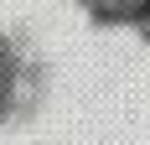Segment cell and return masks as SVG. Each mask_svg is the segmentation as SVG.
I'll return each instance as SVG.
<instances>
[{
    "mask_svg": "<svg viewBox=\"0 0 150 145\" xmlns=\"http://www.w3.org/2000/svg\"><path fill=\"white\" fill-rule=\"evenodd\" d=\"M104 5H114V11H119V5H140V0H104Z\"/></svg>",
    "mask_w": 150,
    "mask_h": 145,
    "instance_id": "obj_1",
    "label": "cell"
}]
</instances>
